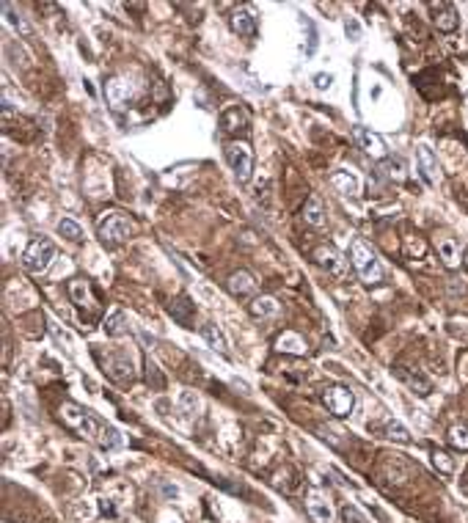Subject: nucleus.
Returning <instances> with one entry per match:
<instances>
[{
  "label": "nucleus",
  "instance_id": "nucleus-21",
  "mask_svg": "<svg viewBox=\"0 0 468 523\" xmlns=\"http://www.w3.org/2000/svg\"><path fill=\"white\" fill-rule=\"evenodd\" d=\"M102 366H105V372L113 380H132V361L129 358H107L102 361Z\"/></svg>",
  "mask_w": 468,
  "mask_h": 523
},
{
  "label": "nucleus",
  "instance_id": "nucleus-13",
  "mask_svg": "<svg viewBox=\"0 0 468 523\" xmlns=\"http://www.w3.org/2000/svg\"><path fill=\"white\" fill-rule=\"evenodd\" d=\"M430 9H432V22H435V28L438 31H444V33H452V31H457V25H460V17H457V11H454V6L452 3H430Z\"/></svg>",
  "mask_w": 468,
  "mask_h": 523
},
{
  "label": "nucleus",
  "instance_id": "nucleus-37",
  "mask_svg": "<svg viewBox=\"0 0 468 523\" xmlns=\"http://www.w3.org/2000/svg\"><path fill=\"white\" fill-rule=\"evenodd\" d=\"M385 166H388V176L391 179H403V160H388Z\"/></svg>",
  "mask_w": 468,
  "mask_h": 523
},
{
  "label": "nucleus",
  "instance_id": "nucleus-8",
  "mask_svg": "<svg viewBox=\"0 0 468 523\" xmlns=\"http://www.w3.org/2000/svg\"><path fill=\"white\" fill-rule=\"evenodd\" d=\"M135 97V85L129 78L119 75V78H110L105 83V100L113 110H122L124 105H129V100Z\"/></svg>",
  "mask_w": 468,
  "mask_h": 523
},
{
  "label": "nucleus",
  "instance_id": "nucleus-38",
  "mask_svg": "<svg viewBox=\"0 0 468 523\" xmlns=\"http://www.w3.org/2000/svg\"><path fill=\"white\" fill-rule=\"evenodd\" d=\"M163 490H166V493H169V496H176V493H179V490H176V487H171V485H166V487H163Z\"/></svg>",
  "mask_w": 468,
  "mask_h": 523
},
{
  "label": "nucleus",
  "instance_id": "nucleus-18",
  "mask_svg": "<svg viewBox=\"0 0 468 523\" xmlns=\"http://www.w3.org/2000/svg\"><path fill=\"white\" fill-rule=\"evenodd\" d=\"M278 300L276 297H270V295H259V297H254L251 303H248V312L254 314L256 319H270V317H276L278 314Z\"/></svg>",
  "mask_w": 468,
  "mask_h": 523
},
{
  "label": "nucleus",
  "instance_id": "nucleus-23",
  "mask_svg": "<svg viewBox=\"0 0 468 523\" xmlns=\"http://www.w3.org/2000/svg\"><path fill=\"white\" fill-rule=\"evenodd\" d=\"M69 295H72V300H75L80 309H91V306H94L91 290H88V284H85L83 278H75V281H69Z\"/></svg>",
  "mask_w": 468,
  "mask_h": 523
},
{
  "label": "nucleus",
  "instance_id": "nucleus-9",
  "mask_svg": "<svg viewBox=\"0 0 468 523\" xmlns=\"http://www.w3.org/2000/svg\"><path fill=\"white\" fill-rule=\"evenodd\" d=\"M306 512H309V518L314 523H334V507L319 490H309L306 493Z\"/></svg>",
  "mask_w": 468,
  "mask_h": 523
},
{
  "label": "nucleus",
  "instance_id": "nucleus-14",
  "mask_svg": "<svg viewBox=\"0 0 468 523\" xmlns=\"http://www.w3.org/2000/svg\"><path fill=\"white\" fill-rule=\"evenodd\" d=\"M169 314L179 322V325H185V328H191L193 322V314H196V303H193L188 295H176L174 300H171L169 306Z\"/></svg>",
  "mask_w": 468,
  "mask_h": 523
},
{
  "label": "nucleus",
  "instance_id": "nucleus-32",
  "mask_svg": "<svg viewBox=\"0 0 468 523\" xmlns=\"http://www.w3.org/2000/svg\"><path fill=\"white\" fill-rule=\"evenodd\" d=\"M58 234H64L66 240H72V243H78L80 237H83V229L75 223V221H69V218H64L61 223H58Z\"/></svg>",
  "mask_w": 468,
  "mask_h": 523
},
{
  "label": "nucleus",
  "instance_id": "nucleus-35",
  "mask_svg": "<svg viewBox=\"0 0 468 523\" xmlns=\"http://www.w3.org/2000/svg\"><path fill=\"white\" fill-rule=\"evenodd\" d=\"M334 85V75H328V72H319L317 78H314V88L317 91H328Z\"/></svg>",
  "mask_w": 468,
  "mask_h": 523
},
{
  "label": "nucleus",
  "instance_id": "nucleus-39",
  "mask_svg": "<svg viewBox=\"0 0 468 523\" xmlns=\"http://www.w3.org/2000/svg\"><path fill=\"white\" fill-rule=\"evenodd\" d=\"M463 265H466V270H468V251L463 253Z\"/></svg>",
  "mask_w": 468,
  "mask_h": 523
},
{
  "label": "nucleus",
  "instance_id": "nucleus-3",
  "mask_svg": "<svg viewBox=\"0 0 468 523\" xmlns=\"http://www.w3.org/2000/svg\"><path fill=\"white\" fill-rule=\"evenodd\" d=\"M97 234L105 245H122L135 234V223L124 212H107L105 218L97 223Z\"/></svg>",
  "mask_w": 468,
  "mask_h": 523
},
{
  "label": "nucleus",
  "instance_id": "nucleus-19",
  "mask_svg": "<svg viewBox=\"0 0 468 523\" xmlns=\"http://www.w3.org/2000/svg\"><path fill=\"white\" fill-rule=\"evenodd\" d=\"M394 372H397V375L403 377L405 383H408V386H410V389H413V391H416L419 397H427V394L432 391L430 380H427V377H422V375H419V372H410L408 366H394Z\"/></svg>",
  "mask_w": 468,
  "mask_h": 523
},
{
  "label": "nucleus",
  "instance_id": "nucleus-10",
  "mask_svg": "<svg viewBox=\"0 0 468 523\" xmlns=\"http://www.w3.org/2000/svg\"><path fill=\"white\" fill-rule=\"evenodd\" d=\"M353 135H356V144H358L369 157H375V160H383L385 157V144L381 135H375V132L366 130V127H356Z\"/></svg>",
  "mask_w": 468,
  "mask_h": 523
},
{
  "label": "nucleus",
  "instance_id": "nucleus-29",
  "mask_svg": "<svg viewBox=\"0 0 468 523\" xmlns=\"http://www.w3.org/2000/svg\"><path fill=\"white\" fill-rule=\"evenodd\" d=\"M383 433H385V438L397 440V443H410V433L405 430L400 421H385Z\"/></svg>",
  "mask_w": 468,
  "mask_h": 523
},
{
  "label": "nucleus",
  "instance_id": "nucleus-6",
  "mask_svg": "<svg viewBox=\"0 0 468 523\" xmlns=\"http://www.w3.org/2000/svg\"><path fill=\"white\" fill-rule=\"evenodd\" d=\"M226 160L232 166L234 176L240 182H248L251 179V171H254V154H251V147L243 144V141H234L226 147Z\"/></svg>",
  "mask_w": 468,
  "mask_h": 523
},
{
  "label": "nucleus",
  "instance_id": "nucleus-24",
  "mask_svg": "<svg viewBox=\"0 0 468 523\" xmlns=\"http://www.w3.org/2000/svg\"><path fill=\"white\" fill-rule=\"evenodd\" d=\"M201 334H204L207 344H210L213 350H220V353H226V350H229V339H226V334H223V331H220L215 322L204 325V328H201Z\"/></svg>",
  "mask_w": 468,
  "mask_h": 523
},
{
  "label": "nucleus",
  "instance_id": "nucleus-11",
  "mask_svg": "<svg viewBox=\"0 0 468 523\" xmlns=\"http://www.w3.org/2000/svg\"><path fill=\"white\" fill-rule=\"evenodd\" d=\"M416 163H419V171H422V179L427 185H435L438 182V157L430 149V144H419L416 147Z\"/></svg>",
  "mask_w": 468,
  "mask_h": 523
},
{
  "label": "nucleus",
  "instance_id": "nucleus-22",
  "mask_svg": "<svg viewBox=\"0 0 468 523\" xmlns=\"http://www.w3.org/2000/svg\"><path fill=\"white\" fill-rule=\"evenodd\" d=\"M102 328H105L107 336H124V334H129L127 314L122 312V309H113V312L105 317V325H102Z\"/></svg>",
  "mask_w": 468,
  "mask_h": 523
},
{
  "label": "nucleus",
  "instance_id": "nucleus-34",
  "mask_svg": "<svg viewBox=\"0 0 468 523\" xmlns=\"http://www.w3.org/2000/svg\"><path fill=\"white\" fill-rule=\"evenodd\" d=\"M147 380H149V386H154V389H166V377L160 375L157 364H151V361H147Z\"/></svg>",
  "mask_w": 468,
  "mask_h": 523
},
{
  "label": "nucleus",
  "instance_id": "nucleus-20",
  "mask_svg": "<svg viewBox=\"0 0 468 523\" xmlns=\"http://www.w3.org/2000/svg\"><path fill=\"white\" fill-rule=\"evenodd\" d=\"M220 125H223L226 132H243V130H248V113L243 107H229L220 116Z\"/></svg>",
  "mask_w": 468,
  "mask_h": 523
},
{
  "label": "nucleus",
  "instance_id": "nucleus-12",
  "mask_svg": "<svg viewBox=\"0 0 468 523\" xmlns=\"http://www.w3.org/2000/svg\"><path fill=\"white\" fill-rule=\"evenodd\" d=\"M232 31L243 39H256V17L248 6H240L232 11Z\"/></svg>",
  "mask_w": 468,
  "mask_h": 523
},
{
  "label": "nucleus",
  "instance_id": "nucleus-17",
  "mask_svg": "<svg viewBox=\"0 0 468 523\" xmlns=\"http://www.w3.org/2000/svg\"><path fill=\"white\" fill-rule=\"evenodd\" d=\"M276 350L278 353H284V356H306V342L300 339L298 334H292V331H284V334L276 339Z\"/></svg>",
  "mask_w": 468,
  "mask_h": 523
},
{
  "label": "nucleus",
  "instance_id": "nucleus-26",
  "mask_svg": "<svg viewBox=\"0 0 468 523\" xmlns=\"http://www.w3.org/2000/svg\"><path fill=\"white\" fill-rule=\"evenodd\" d=\"M3 11H6V20H9V22H11V25H14V31H17V33H22V36H28V39L33 36V28H31L28 22L22 20L20 14H14V6H11V3H3Z\"/></svg>",
  "mask_w": 468,
  "mask_h": 523
},
{
  "label": "nucleus",
  "instance_id": "nucleus-31",
  "mask_svg": "<svg viewBox=\"0 0 468 523\" xmlns=\"http://www.w3.org/2000/svg\"><path fill=\"white\" fill-rule=\"evenodd\" d=\"M432 465H435V471H441L444 477H449V474L454 471V460L449 458L447 452H438V449L432 452Z\"/></svg>",
  "mask_w": 468,
  "mask_h": 523
},
{
  "label": "nucleus",
  "instance_id": "nucleus-25",
  "mask_svg": "<svg viewBox=\"0 0 468 523\" xmlns=\"http://www.w3.org/2000/svg\"><path fill=\"white\" fill-rule=\"evenodd\" d=\"M303 221H306L309 226H314V229H322V226H325V212H322V204H319L317 199H309V204L303 209Z\"/></svg>",
  "mask_w": 468,
  "mask_h": 523
},
{
  "label": "nucleus",
  "instance_id": "nucleus-16",
  "mask_svg": "<svg viewBox=\"0 0 468 523\" xmlns=\"http://www.w3.org/2000/svg\"><path fill=\"white\" fill-rule=\"evenodd\" d=\"M226 290L234 295V297H245V295H254L256 292V281L251 273L245 270H237L229 275V281H226Z\"/></svg>",
  "mask_w": 468,
  "mask_h": 523
},
{
  "label": "nucleus",
  "instance_id": "nucleus-28",
  "mask_svg": "<svg viewBox=\"0 0 468 523\" xmlns=\"http://www.w3.org/2000/svg\"><path fill=\"white\" fill-rule=\"evenodd\" d=\"M449 443L457 449V452H468V427L466 424H454L449 430Z\"/></svg>",
  "mask_w": 468,
  "mask_h": 523
},
{
  "label": "nucleus",
  "instance_id": "nucleus-5",
  "mask_svg": "<svg viewBox=\"0 0 468 523\" xmlns=\"http://www.w3.org/2000/svg\"><path fill=\"white\" fill-rule=\"evenodd\" d=\"M53 259H55V245L50 240H33L22 253V265L31 273H44L53 265Z\"/></svg>",
  "mask_w": 468,
  "mask_h": 523
},
{
  "label": "nucleus",
  "instance_id": "nucleus-27",
  "mask_svg": "<svg viewBox=\"0 0 468 523\" xmlns=\"http://www.w3.org/2000/svg\"><path fill=\"white\" fill-rule=\"evenodd\" d=\"M179 408H182V413H185V416H196V413H198V408H201V402H198V397H196V391L182 389V391H179Z\"/></svg>",
  "mask_w": 468,
  "mask_h": 523
},
{
  "label": "nucleus",
  "instance_id": "nucleus-1",
  "mask_svg": "<svg viewBox=\"0 0 468 523\" xmlns=\"http://www.w3.org/2000/svg\"><path fill=\"white\" fill-rule=\"evenodd\" d=\"M58 416H61V421H64L69 430H75L80 438L94 440V443H100L102 449H119V446H122V435H119L116 427L100 421L91 411H85V408L75 405V402H64L61 411H58Z\"/></svg>",
  "mask_w": 468,
  "mask_h": 523
},
{
  "label": "nucleus",
  "instance_id": "nucleus-36",
  "mask_svg": "<svg viewBox=\"0 0 468 523\" xmlns=\"http://www.w3.org/2000/svg\"><path fill=\"white\" fill-rule=\"evenodd\" d=\"M344 31H347V36H350L353 42H358V39H361V25H358L356 20L344 22Z\"/></svg>",
  "mask_w": 468,
  "mask_h": 523
},
{
  "label": "nucleus",
  "instance_id": "nucleus-2",
  "mask_svg": "<svg viewBox=\"0 0 468 523\" xmlns=\"http://www.w3.org/2000/svg\"><path fill=\"white\" fill-rule=\"evenodd\" d=\"M350 259H353V268L358 270L363 284H381L383 281V265L363 240L350 243Z\"/></svg>",
  "mask_w": 468,
  "mask_h": 523
},
{
  "label": "nucleus",
  "instance_id": "nucleus-7",
  "mask_svg": "<svg viewBox=\"0 0 468 523\" xmlns=\"http://www.w3.org/2000/svg\"><path fill=\"white\" fill-rule=\"evenodd\" d=\"M314 262H317L322 270L328 273L331 278H347V259L341 256L334 245H319L314 248Z\"/></svg>",
  "mask_w": 468,
  "mask_h": 523
},
{
  "label": "nucleus",
  "instance_id": "nucleus-15",
  "mask_svg": "<svg viewBox=\"0 0 468 523\" xmlns=\"http://www.w3.org/2000/svg\"><path fill=\"white\" fill-rule=\"evenodd\" d=\"M331 185L339 190L341 196H358V193H361V179H358L356 174L344 171V168H339V171L331 174Z\"/></svg>",
  "mask_w": 468,
  "mask_h": 523
},
{
  "label": "nucleus",
  "instance_id": "nucleus-4",
  "mask_svg": "<svg viewBox=\"0 0 468 523\" xmlns=\"http://www.w3.org/2000/svg\"><path fill=\"white\" fill-rule=\"evenodd\" d=\"M322 405L336 418H347L356 408V394L347 386H325L322 389Z\"/></svg>",
  "mask_w": 468,
  "mask_h": 523
},
{
  "label": "nucleus",
  "instance_id": "nucleus-33",
  "mask_svg": "<svg viewBox=\"0 0 468 523\" xmlns=\"http://www.w3.org/2000/svg\"><path fill=\"white\" fill-rule=\"evenodd\" d=\"M341 521L344 523H369V518L363 515L358 507H353V504H347L344 509H341Z\"/></svg>",
  "mask_w": 468,
  "mask_h": 523
},
{
  "label": "nucleus",
  "instance_id": "nucleus-30",
  "mask_svg": "<svg viewBox=\"0 0 468 523\" xmlns=\"http://www.w3.org/2000/svg\"><path fill=\"white\" fill-rule=\"evenodd\" d=\"M438 253H441V259L447 262L449 268H454V265H457V248H454V243H452V240H447V237H444V240H438Z\"/></svg>",
  "mask_w": 468,
  "mask_h": 523
}]
</instances>
